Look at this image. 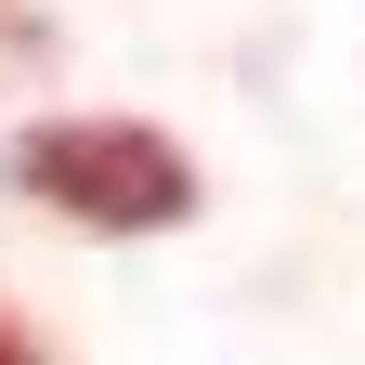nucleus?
Wrapping results in <instances>:
<instances>
[{"label": "nucleus", "instance_id": "nucleus-1", "mask_svg": "<svg viewBox=\"0 0 365 365\" xmlns=\"http://www.w3.org/2000/svg\"><path fill=\"white\" fill-rule=\"evenodd\" d=\"M26 196H53L66 222H105V235H170V222H196V157L170 144L144 118H53V130H14Z\"/></svg>", "mask_w": 365, "mask_h": 365}, {"label": "nucleus", "instance_id": "nucleus-3", "mask_svg": "<svg viewBox=\"0 0 365 365\" xmlns=\"http://www.w3.org/2000/svg\"><path fill=\"white\" fill-rule=\"evenodd\" d=\"M0 365H39V352H26V339H14V313H0Z\"/></svg>", "mask_w": 365, "mask_h": 365}, {"label": "nucleus", "instance_id": "nucleus-2", "mask_svg": "<svg viewBox=\"0 0 365 365\" xmlns=\"http://www.w3.org/2000/svg\"><path fill=\"white\" fill-rule=\"evenodd\" d=\"M26 39H39V14H26V0H0V53H26Z\"/></svg>", "mask_w": 365, "mask_h": 365}]
</instances>
